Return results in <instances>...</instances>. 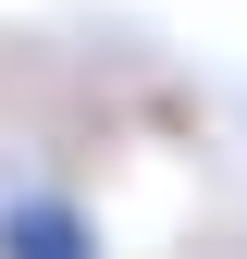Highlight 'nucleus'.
<instances>
[{"label": "nucleus", "mask_w": 247, "mask_h": 259, "mask_svg": "<svg viewBox=\"0 0 247 259\" xmlns=\"http://www.w3.org/2000/svg\"><path fill=\"white\" fill-rule=\"evenodd\" d=\"M0 259H99V235H87L74 198H13L0 210Z\"/></svg>", "instance_id": "obj_1"}]
</instances>
